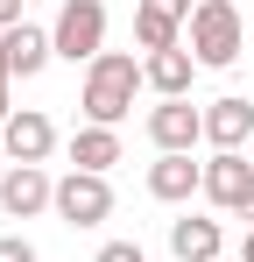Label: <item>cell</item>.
Returning a JSON list of instances; mask_svg holds the SVG:
<instances>
[{"instance_id":"1","label":"cell","mask_w":254,"mask_h":262,"mask_svg":"<svg viewBox=\"0 0 254 262\" xmlns=\"http://www.w3.org/2000/svg\"><path fill=\"white\" fill-rule=\"evenodd\" d=\"M148 85L141 78V57H127V50H106V57H92L85 64V85H78V106L92 128H120L127 114H134V92Z\"/></svg>"},{"instance_id":"2","label":"cell","mask_w":254,"mask_h":262,"mask_svg":"<svg viewBox=\"0 0 254 262\" xmlns=\"http://www.w3.org/2000/svg\"><path fill=\"white\" fill-rule=\"evenodd\" d=\"M184 43H191V57H198V71H233L240 50H247V21H240L233 0H198Z\"/></svg>"},{"instance_id":"3","label":"cell","mask_w":254,"mask_h":262,"mask_svg":"<svg viewBox=\"0 0 254 262\" xmlns=\"http://www.w3.org/2000/svg\"><path fill=\"white\" fill-rule=\"evenodd\" d=\"M49 43L64 64H92L106 57V0H64L57 21H49Z\"/></svg>"},{"instance_id":"4","label":"cell","mask_w":254,"mask_h":262,"mask_svg":"<svg viewBox=\"0 0 254 262\" xmlns=\"http://www.w3.org/2000/svg\"><path fill=\"white\" fill-rule=\"evenodd\" d=\"M49 213L64 220V227H99V220H113V184H106L99 170H64Z\"/></svg>"},{"instance_id":"5","label":"cell","mask_w":254,"mask_h":262,"mask_svg":"<svg viewBox=\"0 0 254 262\" xmlns=\"http://www.w3.org/2000/svg\"><path fill=\"white\" fill-rule=\"evenodd\" d=\"M148 142H156V156H191L205 142V114L191 99H156L148 106Z\"/></svg>"},{"instance_id":"6","label":"cell","mask_w":254,"mask_h":262,"mask_svg":"<svg viewBox=\"0 0 254 262\" xmlns=\"http://www.w3.org/2000/svg\"><path fill=\"white\" fill-rule=\"evenodd\" d=\"M191 14H198V0H134V43L148 50H176L184 43V29H191Z\"/></svg>"},{"instance_id":"7","label":"cell","mask_w":254,"mask_h":262,"mask_svg":"<svg viewBox=\"0 0 254 262\" xmlns=\"http://www.w3.org/2000/svg\"><path fill=\"white\" fill-rule=\"evenodd\" d=\"M57 206V177L42 170V163H14V170L0 177V213L7 220H36Z\"/></svg>"},{"instance_id":"8","label":"cell","mask_w":254,"mask_h":262,"mask_svg":"<svg viewBox=\"0 0 254 262\" xmlns=\"http://www.w3.org/2000/svg\"><path fill=\"white\" fill-rule=\"evenodd\" d=\"M247 191H254V163L240 156V149H212V163H205V199L219 206V213H240Z\"/></svg>"},{"instance_id":"9","label":"cell","mask_w":254,"mask_h":262,"mask_svg":"<svg viewBox=\"0 0 254 262\" xmlns=\"http://www.w3.org/2000/svg\"><path fill=\"white\" fill-rule=\"evenodd\" d=\"M0 142H7V163H42V156L57 149V128H49L42 106H14L7 128H0Z\"/></svg>"},{"instance_id":"10","label":"cell","mask_w":254,"mask_h":262,"mask_svg":"<svg viewBox=\"0 0 254 262\" xmlns=\"http://www.w3.org/2000/svg\"><path fill=\"white\" fill-rule=\"evenodd\" d=\"M141 78H148V92H156V99H191V78H198V57H191V43L141 57Z\"/></svg>"},{"instance_id":"11","label":"cell","mask_w":254,"mask_h":262,"mask_svg":"<svg viewBox=\"0 0 254 262\" xmlns=\"http://www.w3.org/2000/svg\"><path fill=\"white\" fill-rule=\"evenodd\" d=\"M169 255L176 262H219L226 255V227L219 220H198V213L169 220Z\"/></svg>"},{"instance_id":"12","label":"cell","mask_w":254,"mask_h":262,"mask_svg":"<svg viewBox=\"0 0 254 262\" xmlns=\"http://www.w3.org/2000/svg\"><path fill=\"white\" fill-rule=\"evenodd\" d=\"M205 142L212 149H247L254 142V106L240 99V92H226V99L205 106Z\"/></svg>"},{"instance_id":"13","label":"cell","mask_w":254,"mask_h":262,"mask_svg":"<svg viewBox=\"0 0 254 262\" xmlns=\"http://www.w3.org/2000/svg\"><path fill=\"white\" fill-rule=\"evenodd\" d=\"M191 191H205V163H191V156H156V163H148V199L184 206Z\"/></svg>"},{"instance_id":"14","label":"cell","mask_w":254,"mask_h":262,"mask_svg":"<svg viewBox=\"0 0 254 262\" xmlns=\"http://www.w3.org/2000/svg\"><path fill=\"white\" fill-rule=\"evenodd\" d=\"M0 50H7V71H14V78H36L42 64L57 57V43H49V29H36V21L7 29V36H0Z\"/></svg>"},{"instance_id":"15","label":"cell","mask_w":254,"mask_h":262,"mask_svg":"<svg viewBox=\"0 0 254 262\" xmlns=\"http://www.w3.org/2000/svg\"><path fill=\"white\" fill-rule=\"evenodd\" d=\"M113 163H120V128H92V121H85L78 135H71V170H113Z\"/></svg>"},{"instance_id":"16","label":"cell","mask_w":254,"mask_h":262,"mask_svg":"<svg viewBox=\"0 0 254 262\" xmlns=\"http://www.w3.org/2000/svg\"><path fill=\"white\" fill-rule=\"evenodd\" d=\"M92 262H148V255H141V241H106Z\"/></svg>"},{"instance_id":"17","label":"cell","mask_w":254,"mask_h":262,"mask_svg":"<svg viewBox=\"0 0 254 262\" xmlns=\"http://www.w3.org/2000/svg\"><path fill=\"white\" fill-rule=\"evenodd\" d=\"M7 114H14V71H7V50H0V128H7Z\"/></svg>"},{"instance_id":"18","label":"cell","mask_w":254,"mask_h":262,"mask_svg":"<svg viewBox=\"0 0 254 262\" xmlns=\"http://www.w3.org/2000/svg\"><path fill=\"white\" fill-rule=\"evenodd\" d=\"M0 262H36V248H29L21 234H0Z\"/></svg>"},{"instance_id":"19","label":"cell","mask_w":254,"mask_h":262,"mask_svg":"<svg viewBox=\"0 0 254 262\" xmlns=\"http://www.w3.org/2000/svg\"><path fill=\"white\" fill-rule=\"evenodd\" d=\"M21 7H29V0H0V36H7V29H21Z\"/></svg>"},{"instance_id":"20","label":"cell","mask_w":254,"mask_h":262,"mask_svg":"<svg viewBox=\"0 0 254 262\" xmlns=\"http://www.w3.org/2000/svg\"><path fill=\"white\" fill-rule=\"evenodd\" d=\"M240 262H254V227H247V241H240Z\"/></svg>"},{"instance_id":"21","label":"cell","mask_w":254,"mask_h":262,"mask_svg":"<svg viewBox=\"0 0 254 262\" xmlns=\"http://www.w3.org/2000/svg\"><path fill=\"white\" fill-rule=\"evenodd\" d=\"M240 220H247V227H254V191H247V206H240Z\"/></svg>"},{"instance_id":"22","label":"cell","mask_w":254,"mask_h":262,"mask_svg":"<svg viewBox=\"0 0 254 262\" xmlns=\"http://www.w3.org/2000/svg\"><path fill=\"white\" fill-rule=\"evenodd\" d=\"M7 170H14V163H7V142H0V177H7Z\"/></svg>"},{"instance_id":"23","label":"cell","mask_w":254,"mask_h":262,"mask_svg":"<svg viewBox=\"0 0 254 262\" xmlns=\"http://www.w3.org/2000/svg\"><path fill=\"white\" fill-rule=\"evenodd\" d=\"M219 262H240V255H219Z\"/></svg>"}]
</instances>
